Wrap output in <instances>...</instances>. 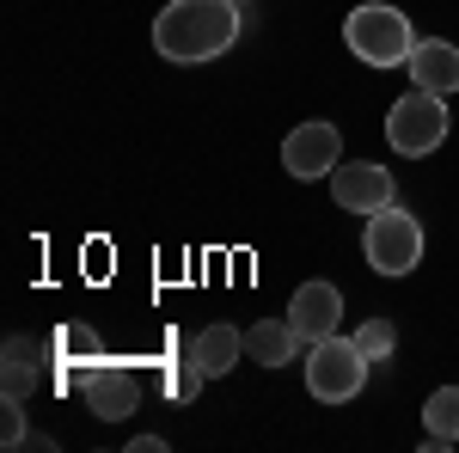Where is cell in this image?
Instances as JSON below:
<instances>
[{
	"label": "cell",
	"mask_w": 459,
	"mask_h": 453,
	"mask_svg": "<svg viewBox=\"0 0 459 453\" xmlns=\"http://www.w3.org/2000/svg\"><path fill=\"white\" fill-rule=\"evenodd\" d=\"M331 196H337V209H350V214H380L392 203V172L380 160H350V166L331 172Z\"/></svg>",
	"instance_id": "obj_7"
},
{
	"label": "cell",
	"mask_w": 459,
	"mask_h": 453,
	"mask_svg": "<svg viewBox=\"0 0 459 453\" xmlns=\"http://www.w3.org/2000/svg\"><path fill=\"white\" fill-rule=\"evenodd\" d=\"M411 80L423 86V92H459V43H447V37H417V49H411Z\"/></svg>",
	"instance_id": "obj_10"
},
{
	"label": "cell",
	"mask_w": 459,
	"mask_h": 453,
	"mask_svg": "<svg viewBox=\"0 0 459 453\" xmlns=\"http://www.w3.org/2000/svg\"><path fill=\"white\" fill-rule=\"evenodd\" d=\"M361 251H368V270L374 276H411L423 264V221L411 209H398V203H386L380 214H368Z\"/></svg>",
	"instance_id": "obj_3"
},
{
	"label": "cell",
	"mask_w": 459,
	"mask_h": 453,
	"mask_svg": "<svg viewBox=\"0 0 459 453\" xmlns=\"http://www.w3.org/2000/svg\"><path fill=\"white\" fill-rule=\"evenodd\" d=\"M288 318H294V331H300L307 344H318V337L337 331V318H343V294H337L331 282H300L294 301H288Z\"/></svg>",
	"instance_id": "obj_9"
},
{
	"label": "cell",
	"mask_w": 459,
	"mask_h": 453,
	"mask_svg": "<svg viewBox=\"0 0 459 453\" xmlns=\"http://www.w3.org/2000/svg\"><path fill=\"white\" fill-rule=\"evenodd\" d=\"M203 380H209V368H203L196 355H190V362H172V368H166V392H172V398H184V405H190V398L203 392Z\"/></svg>",
	"instance_id": "obj_16"
},
{
	"label": "cell",
	"mask_w": 459,
	"mask_h": 453,
	"mask_svg": "<svg viewBox=\"0 0 459 453\" xmlns=\"http://www.w3.org/2000/svg\"><path fill=\"white\" fill-rule=\"evenodd\" d=\"M190 355L209 368V380H221V374H233V362L246 355V331H233V325H209V331H196Z\"/></svg>",
	"instance_id": "obj_12"
},
{
	"label": "cell",
	"mask_w": 459,
	"mask_h": 453,
	"mask_svg": "<svg viewBox=\"0 0 459 453\" xmlns=\"http://www.w3.org/2000/svg\"><path fill=\"white\" fill-rule=\"evenodd\" d=\"M307 344L300 331H294V318H257L246 331V355L257 362V368H282V362H294V349Z\"/></svg>",
	"instance_id": "obj_11"
},
{
	"label": "cell",
	"mask_w": 459,
	"mask_h": 453,
	"mask_svg": "<svg viewBox=\"0 0 459 453\" xmlns=\"http://www.w3.org/2000/svg\"><path fill=\"white\" fill-rule=\"evenodd\" d=\"M459 441V386H441V392H429L423 405V448L447 453Z\"/></svg>",
	"instance_id": "obj_13"
},
{
	"label": "cell",
	"mask_w": 459,
	"mask_h": 453,
	"mask_svg": "<svg viewBox=\"0 0 459 453\" xmlns=\"http://www.w3.org/2000/svg\"><path fill=\"white\" fill-rule=\"evenodd\" d=\"M282 166L294 178H331L343 166V135H337V123H300V129H288L282 141Z\"/></svg>",
	"instance_id": "obj_6"
},
{
	"label": "cell",
	"mask_w": 459,
	"mask_h": 453,
	"mask_svg": "<svg viewBox=\"0 0 459 453\" xmlns=\"http://www.w3.org/2000/svg\"><path fill=\"white\" fill-rule=\"evenodd\" d=\"M343 43H350L355 62H368V68H404L411 62V49H417V31H411V19L398 13V6H380V0H368V6H355L350 19H343Z\"/></svg>",
	"instance_id": "obj_2"
},
{
	"label": "cell",
	"mask_w": 459,
	"mask_h": 453,
	"mask_svg": "<svg viewBox=\"0 0 459 453\" xmlns=\"http://www.w3.org/2000/svg\"><path fill=\"white\" fill-rule=\"evenodd\" d=\"M386 141H392V153H404V160L435 153V147L447 141V99H441V92H423V86H411V92L386 110Z\"/></svg>",
	"instance_id": "obj_5"
},
{
	"label": "cell",
	"mask_w": 459,
	"mask_h": 453,
	"mask_svg": "<svg viewBox=\"0 0 459 453\" xmlns=\"http://www.w3.org/2000/svg\"><path fill=\"white\" fill-rule=\"evenodd\" d=\"M80 392H86V411H99L105 423L129 417V411L142 405V380H135V368H117V362L86 368V374H80Z\"/></svg>",
	"instance_id": "obj_8"
},
{
	"label": "cell",
	"mask_w": 459,
	"mask_h": 453,
	"mask_svg": "<svg viewBox=\"0 0 459 453\" xmlns=\"http://www.w3.org/2000/svg\"><path fill=\"white\" fill-rule=\"evenodd\" d=\"M62 349H92V331H62Z\"/></svg>",
	"instance_id": "obj_18"
},
{
	"label": "cell",
	"mask_w": 459,
	"mask_h": 453,
	"mask_svg": "<svg viewBox=\"0 0 459 453\" xmlns=\"http://www.w3.org/2000/svg\"><path fill=\"white\" fill-rule=\"evenodd\" d=\"M368 355H361V344L355 337H318L313 349H307V392H313L318 405H350L355 392L368 386Z\"/></svg>",
	"instance_id": "obj_4"
},
{
	"label": "cell",
	"mask_w": 459,
	"mask_h": 453,
	"mask_svg": "<svg viewBox=\"0 0 459 453\" xmlns=\"http://www.w3.org/2000/svg\"><path fill=\"white\" fill-rule=\"evenodd\" d=\"M233 43H239V0H172L153 19V49L178 68L214 62Z\"/></svg>",
	"instance_id": "obj_1"
},
{
	"label": "cell",
	"mask_w": 459,
	"mask_h": 453,
	"mask_svg": "<svg viewBox=\"0 0 459 453\" xmlns=\"http://www.w3.org/2000/svg\"><path fill=\"white\" fill-rule=\"evenodd\" d=\"M0 441L6 448L25 441V405H19V392H6V405H0Z\"/></svg>",
	"instance_id": "obj_17"
},
{
	"label": "cell",
	"mask_w": 459,
	"mask_h": 453,
	"mask_svg": "<svg viewBox=\"0 0 459 453\" xmlns=\"http://www.w3.org/2000/svg\"><path fill=\"white\" fill-rule=\"evenodd\" d=\"M355 344H361L368 362H386L392 349H398V325H392V318H368V325L355 331Z\"/></svg>",
	"instance_id": "obj_15"
},
{
	"label": "cell",
	"mask_w": 459,
	"mask_h": 453,
	"mask_svg": "<svg viewBox=\"0 0 459 453\" xmlns=\"http://www.w3.org/2000/svg\"><path fill=\"white\" fill-rule=\"evenodd\" d=\"M37 368H43V349L25 344V337H13V344H6V392H25Z\"/></svg>",
	"instance_id": "obj_14"
}]
</instances>
